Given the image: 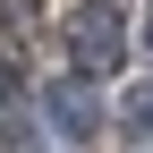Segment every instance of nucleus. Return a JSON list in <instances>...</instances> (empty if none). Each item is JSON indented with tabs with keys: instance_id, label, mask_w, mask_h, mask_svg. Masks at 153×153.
I'll return each mask as SVG.
<instances>
[{
	"instance_id": "obj_1",
	"label": "nucleus",
	"mask_w": 153,
	"mask_h": 153,
	"mask_svg": "<svg viewBox=\"0 0 153 153\" xmlns=\"http://www.w3.org/2000/svg\"><path fill=\"white\" fill-rule=\"evenodd\" d=\"M60 34H68L76 76H111V68L128 60V17H119V0H76Z\"/></svg>"
},
{
	"instance_id": "obj_2",
	"label": "nucleus",
	"mask_w": 153,
	"mask_h": 153,
	"mask_svg": "<svg viewBox=\"0 0 153 153\" xmlns=\"http://www.w3.org/2000/svg\"><path fill=\"white\" fill-rule=\"evenodd\" d=\"M43 111H51V128H60V136H94V128H102V102H94V94L76 85V76L43 85Z\"/></svg>"
},
{
	"instance_id": "obj_3",
	"label": "nucleus",
	"mask_w": 153,
	"mask_h": 153,
	"mask_svg": "<svg viewBox=\"0 0 153 153\" xmlns=\"http://www.w3.org/2000/svg\"><path fill=\"white\" fill-rule=\"evenodd\" d=\"M119 119L136 128V145H153V85H136V94H128V102H119Z\"/></svg>"
},
{
	"instance_id": "obj_4",
	"label": "nucleus",
	"mask_w": 153,
	"mask_h": 153,
	"mask_svg": "<svg viewBox=\"0 0 153 153\" xmlns=\"http://www.w3.org/2000/svg\"><path fill=\"white\" fill-rule=\"evenodd\" d=\"M145 51H153V0H145Z\"/></svg>"
}]
</instances>
